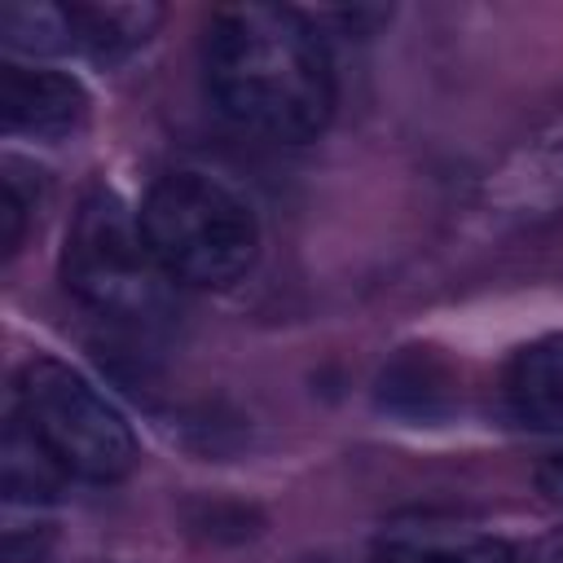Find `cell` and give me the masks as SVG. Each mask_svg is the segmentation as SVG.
<instances>
[{
	"label": "cell",
	"instance_id": "obj_6",
	"mask_svg": "<svg viewBox=\"0 0 563 563\" xmlns=\"http://www.w3.org/2000/svg\"><path fill=\"white\" fill-rule=\"evenodd\" d=\"M374 563H523L515 545L501 537L440 519V515H405L383 523L369 550Z\"/></svg>",
	"mask_w": 563,
	"mask_h": 563
},
{
	"label": "cell",
	"instance_id": "obj_9",
	"mask_svg": "<svg viewBox=\"0 0 563 563\" xmlns=\"http://www.w3.org/2000/svg\"><path fill=\"white\" fill-rule=\"evenodd\" d=\"M0 35L13 53L48 57V53H70V18L66 4L48 0H13L0 9Z\"/></svg>",
	"mask_w": 563,
	"mask_h": 563
},
{
	"label": "cell",
	"instance_id": "obj_7",
	"mask_svg": "<svg viewBox=\"0 0 563 563\" xmlns=\"http://www.w3.org/2000/svg\"><path fill=\"white\" fill-rule=\"evenodd\" d=\"M510 413L545 435H563V334H541L523 343L506 365Z\"/></svg>",
	"mask_w": 563,
	"mask_h": 563
},
{
	"label": "cell",
	"instance_id": "obj_10",
	"mask_svg": "<svg viewBox=\"0 0 563 563\" xmlns=\"http://www.w3.org/2000/svg\"><path fill=\"white\" fill-rule=\"evenodd\" d=\"M26 163L22 158H4V180H0V246L4 255H13L26 238V224H31V211H35V194L26 189Z\"/></svg>",
	"mask_w": 563,
	"mask_h": 563
},
{
	"label": "cell",
	"instance_id": "obj_11",
	"mask_svg": "<svg viewBox=\"0 0 563 563\" xmlns=\"http://www.w3.org/2000/svg\"><path fill=\"white\" fill-rule=\"evenodd\" d=\"M537 488H541V497H545L550 506L563 510V457L541 462V471H537Z\"/></svg>",
	"mask_w": 563,
	"mask_h": 563
},
{
	"label": "cell",
	"instance_id": "obj_4",
	"mask_svg": "<svg viewBox=\"0 0 563 563\" xmlns=\"http://www.w3.org/2000/svg\"><path fill=\"white\" fill-rule=\"evenodd\" d=\"M13 418L66 479L119 484L136 466V435L128 418L66 361L35 356L18 369Z\"/></svg>",
	"mask_w": 563,
	"mask_h": 563
},
{
	"label": "cell",
	"instance_id": "obj_12",
	"mask_svg": "<svg viewBox=\"0 0 563 563\" xmlns=\"http://www.w3.org/2000/svg\"><path fill=\"white\" fill-rule=\"evenodd\" d=\"M523 563H563V532H550V537H541L528 554H523Z\"/></svg>",
	"mask_w": 563,
	"mask_h": 563
},
{
	"label": "cell",
	"instance_id": "obj_8",
	"mask_svg": "<svg viewBox=\"0 0 563 563\" xmlns=\"http://www.w3.org/2000/svg\"><path fill=\"white\" fill-rule=\"evenodd\" d=\"M70 18V53L92 62H123L154 40L163 26V4H132V0H75L66 4Z\"/></svg>",
	"mask_w": 563,
	"mask_h": 563
},
{
	"label": "cell",
	"instance_id": "obj_5",
	"mask_svg": "<svg viewBox=\"0 0 563 563\" xmlns=\"http://www.w3.org/2000/svg\"><path fill=\"white\" fill-rule=\"evenodd\" d=\"M92 97L70 70L48 66H18L0 70V114L13 136L35 141H66L88 123Z\"/></svg>",
	"mask_w": 563,
	"mask_h": 563
},
{
	"label": "cell",
	"instance_id": "obj_1",
	"mask_svg": "<svg viewBox=\"0 0 563 563\" xmlns=\"http://www.w3.org/2000/svg\"><path fill=\"white\" fill-rule=\"evenodd\" d=\"M202 84L216 110L273 145H308L334 119V62L321 26L282 4H224L202 31Z\"/></svg>",
	"mask_w": 563,
	"mask_h": 563
},
{
	"label": "cell",
	"instance_id": "obj_2",
	"mask_svg": "<svg viewBox=\"0 0 563 563\" xmlns=\"http://www.w3.org/2000/svg\"><path fill=\"white\" fill-rule=\"evenodd\" d=\"M141 229L172 286L185 290H224L260 260L255 207L229 180L194 167L167 172L150 185Z\"/></svg>",
	"mask_w": 563,
	"mask_h": 563
},
{
	"label": "cell",
	"instance_id": "obj_3",
	"mask_svg": "<svg viewBox=\"0 0 563 563\" xmlns=\"http://www.w3.org/2000/svg\"><path fill=\"white\" fill-rule=\"evenodd\" d=\"M62 286L79 308L119 325H158L176 299L172 277L145 242L141 211L106 185H92L70 216Z\"/></svg>",
	"mask_w": 563,
	"mask_h": 563
}]
</instances>
